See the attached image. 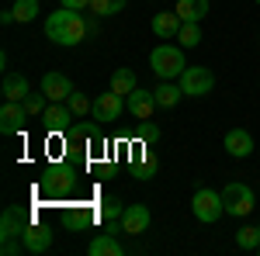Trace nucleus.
Segmentation results:
<instances>
[{
    "instance_id": "nucleus-1",
    "label": "nucleus",
    "mask_w": 260,
    "mask_h": 256,
    "mask_svg": "<svg viewBox=\"0 0 260 256\" xmlns=\"http://www.w3.org/2000/svg\"><path fill=\"white\" fill-rule=\"evenodd\" d=\"M90 28H87V21L80 18V11H70V7H62V11H52L49 21H45V39L56 42V45H77L83 42Z\"/></svg>"
},
{
    "instance_id": "nucleus-2",
    "label": "nucleus",
    "mask_w": 260,
    "mask_h": 256,
    "mask_svg": "<svg viewBox=\"0 0 260 256\" xmlns=\"http://www.w3.org/2000/svg\"><path fill=\"white\" fill-rule=\"evenodd\" d=\"M31 225V215L28 211H21V208H7L4 215H0V253L4 256H14L24 249V242H14V239L24 236V229Z\"/></svg>"
},
{
    "instance_id": "nucleus-3",
    "label": "nucleus",
    "mask_w": 260,
    "mask_h": 256,
    "mask_svg": "<svg viewBox=\"0 0 260 256\" xmlns=\"http://www.w3.org/2000/svg\"><path fill=\"white\" fill-rule=\"evenodd\" d=\"M149 66H153V73L160 80H180V73L187 69L184 49H180V45H156V49L149 52Z\"/></svg>"
},
{
    "instance_id": "nucleus-4",
    "label": "nucleus",
    "mask_w": 260,
    "mask_h": 256,
    "mask_svg": "<svg viewBox=\"0 0 260 256\" xmlns=\"http://www.w3.org/2000/svg\"><path fill=\"white\" fill-rule=\"evenodd\" d=\"M222 204H225V215L233 218H246L253 211V191H250V184H240V180H229L225 187H222Z\"/></svg>"
},
{
    "instance_id": "nucleus-5",
    "label": "nucleus",
    "mask_w": 260,
    "mask_h": 256,
    "mask_svg": "<svg viewBox=\"0 0 260 256\" xmlns=\"http://www.w3.org/2000/svg\"><path fill=\"white\" fill-rule=\"evenodd\" d=\"M191 211H194V218L198 222H219L222 215H225V204H222V191L215 194L212 187H198L194 191V197H191Z\"/></svg>"
},
{
    "instance_id": "nucleus-6",
    "label": "nucleus",
    "mask_w": 260,
    "mask_h": 256,
    "mask_svg": "<svg viewBox=\"0 0 260 256\" xmlns=\"http://www.w3.org/2000/svg\"><path fill=\"white\" fill-rule=\"evenodd\" d=\"M180 90H184V97H205L215 90V73L208 66H187L180 73Z\"/></svg>"
},
{
    "instance_id": "nucleus-7",
    "label": "nucleus",
    "mask_w": 260,
    "mask_h": 256,
    "mask_svg": "<svg viewBox=\"0 0 260 256\" xmlns=\"http://www.w3.org/2000/svg\"><path fill=\"white\" fill-rule=\"evenodd\" d=\"M24 121H28L24 104L21 100H4V107H0V132L4 135H18L24 128Z\"/></svg>"
},
{
    "instance_id": "nucleus-8",
    "label": "nucleus",
    "mask_w": 260,
    "mask_h": 256,
    "mask_svg": "<svg viewBox=\"0 0 260 256\" xmlns=\"http://www.w3.org/2000/svg\"><path fill=\"white\" fill-rule=\"evenodd\" d=\"M149 208L146 204H125V211H121V232H128V236H142L146 229H149Z\"/></svg>"
},
{
    "instance_id": "nucleus-9",
    "label": "nucleus",
    "mask_w": 260,
    "mask_h": 256,
    "mask_svg": "<svg viewBox=\"0 0 260 256\" xmlns=\"http://www.w3.org/2000/svg\"><path fill=\"white\" fill-rule=\"evenodd\" d=\"M121 107H125V97H121V94H115V90H108V94H101V97L94 100L90 115H94L98 121H104V125H111V121L121 115Z\"/></svg>"
},
{
    "instance_id": "nucleus-10",
    "label": "nucleus",
    "mask_w": 260,
    "mask_h": 256,
    "mask_svg": "<svg viewBox=\"0 0 260 256\" xmlns=\"http://www.w3.org/2000/svg\"><path fill=\"white\" fill-rule=\"evenodd\" d=\"M77 118L73 111H70V104H49L45 111H42V125H45V132H70V121Z\"/></svg>"
},
{
    "instance_id": "nucleus-11",
    "label": "nucleus",
    "mask_w": 260,
    "mask_h": 256,
    "mask_svg": "<svg viewBox=\"0 0 260 256\" xmlns=\"http://www.w3.org/2000/svg\"><path fill=\"white\" fill-rule=\"evenodd\" d=\"M125 107L136 115L139 121H149V115L156 111V94L153 90H142V87H136L128 97H125Z\"/></svg>"
},
{
    "instance_id": "nucleus-12",
    "label": "nucleus",
    "mask_w": 260,
    "mask_h": 256,
    "mask_svg": "<svg viewBox=\"0 0 260 256\" xmlns=\"http://www.w3.org/2000/svg\"><path fill=\"white\" fill-rule=\"evenodd\" d=\"M222 145H225V153H229V156L246 159L250 153H253V135H250L246 128H229L225 138H222Z\"/></svg>"
},
{
    "instance_id": "nucleus-13",
    "label": "nucleus",
    "mask_w": 260,
    "mask_h": 256,
    "mask_svg": "<svg viewBox=\"0 0 260 256\" xmlns=\"http://www.w3.org/2000/svg\"><path fill=\"white\" fill-rule=\"evenodd\" d=\"M21 242H24V253H45L49 246H52V232L45 229V225H28L24 229V236H21Z\"/></svg>"
},
{
    "instance_id": "nucleus-14",
    "label": "nucleus",
    "mask_w": 260,
    "mask_h": 256,
    "mask_svg": "<svg viewBox=\"0 0 260 256\" xmlns=\"http://www.w3.org/2000/svg\"><path fill=\"white\" fill-rule=\"evenodd\" d=\"M42 94L49 100H66L73 94V83H70V77H62V73H45L42 77Z\"/></svg>"
},
{
    "instance_id": "nucleus-15",
    "label": "nucleus",
    "mask_w": 260,
    "mask_h": 256,
    "mask_svg": "<svg viewBox=\"0 0 260 256\" xmlns=\"http://www.w3.org/2000/svg\"><path fill=\"white\" fill-rule=\"evenodd\" d=\"M180 14L177 11H163V14H156L153 18V31L160 35V39H177V31H180Z\"/></svg>"
},
{
    "instance_id": "nucleus-16",
    "label": "nucleus",
    "mask_w": 260,
    "mask_h": 256,
    "mask_svg": "<svg viewBox=\"0 0 260 256\" xmlns=\"http://www.w3.org/2000/svg\"><path fill=\"white\" fill-rule=\"evenodd\" d=\"M0 94H4V100H24L28 94H31V87H28V80H24V77L7 73V77H4V87H0Z\"/></svg>"
},
{
    "instance_id": "nucleus-17",
    "label": "nucleus",
    "mask_w": 260,
    "mask_h": 256,
    "mask_svg": "<svg viewBox=\"0 0 260 256\" xmlns=\"http://www.w3.org/2000/svg\"><path fill=\"white\" fill-rule=\"evenodd\" d=\"M87 253H90V256H121V253H125V246H121L111 232H104V236H98L90 246H87Z\"/></svg>"
},
{
    "instance_id": "nucleus-18",
    "label": "nucleus",
    "mask_w": 260,
    "mask_h": 256,
    "mask_svg": "<svg viewBox=\"0 0 260 256\" xmlns=\"http://www.w3.org/2000/svg\"><path fill=\"white\" fill-rule=\"evenodd\" d=\"M174 11L180 14V21H194V24H198V21L208 14V0H177Z\"/></svg>"
},
{
    "instance_id": "nucleus-19",
    "label": "nucleus",
    "mask_w": 260,
    "mask_h": 256,
    "mask_svg": "<svg viewBox=\"0 0 260 256\" xmlns=\"http://www.w3.org/2000/svg\"><path fill=\"white\" fill-rule=\"evenodd\" d=\"M156 94V104L160 107H177V100L184 97V90H180V83H174V80H163L160 87L153 90Z\"/></svg>"
},
{
    "instance_id": "nucleus-20",
    "label": "nucleus",
    "mask_w": 260,
    "mask_h": 256,
    "mask_svg": "<svg viewBox=\"0 0 260 256\" xmlns=\"http://www.w3.org/2000/svg\"><path fill=\"white\" fill-rule=\"evenodd\" d=\"M136 87H139V83H136V73H132V69H115V73H111V90H115V94L128 97Z\"/></svg>"
},
{
    "instance_id": "nucleus-21",
    "label": "nucleus",
    "mask_w": 260,
    "mask_h": 256,
    "mask_svg": "<svg viewBox=\"0 0 260 256\" xmlns=\"http://www.w3.org/2000/svg\"><path fill=\"white\" fill-rule=\"evenodd\" d=\"M177 45H180V49H194V45H201V28L194 24V21H184V24H180Z\"/></svg>"
},
{
    "instance_id": "nucleus-22",
    "label": "nucleus",
    "mask_w": 260,
    "mask_h": 256,
    "mask_svg": "<svg viewBox=\"0 0 260 256\" xmlns=\"http://www.w3.org/2000/svg\"><path fill=\"white\" fill-rule=\"evenodd\" d=\"M14 18L21 21V24H28V21H35L39 18V0H14Z\"/></svg>"
},
{
    "instance_id": "nucleus-23",
    "label": "nucleus",
    "mask_w": 260,
    "mask_h": 256,
    "mask_svg": "<svg viewBox=\"0 0 260 256\" xmlns=\"http://www.w3.org/2000/svg\"><path fill=\"white\" fill-rule=\"evenodd\" d=\"M125 4H128V0H90V11H94V14H101V18H108V14L125 11Z\"/></svg>"
},
{
    "instance_id": "nucleus-24",
    "label": "nucleus",
    "mask_w": 260,
    "mask_h": 256,
    "mask_svg": "<svg viewBox=\"0 0 260 256\" xmlns=\"http://www.w3.org/2000/svg\"><path fill=\"white\" fill-rule=\"evenodd\" d=\"M236 246H240V249H257L260 246V229H246V225H243L240 232H236Z\"/></svg>"
},
{
    "instance_id": "nucleus-25",
    "label": "nucleus",
    "mask_w": 260,
    "mask_h": 256,
    "mask_svg": "<svg viewBox=\"0 0 260 256\" xmlns=\"http://www.w3.org/2000/svg\"><path fill=\"white\" fill-rule=\"evenodd\" d=\"M66 104H70V111H73L77 118H80V115H87V111L94 107V100H87V97H83V94H80V90H73V94L66 97Z\"/></svg>"
},
{
    "instance_id": "nucleus-26",
    "label": "nucleus",
    "mask_w": 260,
    "mask_h": 256,
    "mask_svg": "<svg viewBox=\"0 0 260 256\" xmlns=\"http://www.w3.org/2000/svg\"><path fill=\"white\" fill-rule=\"evenodd\" d=\"M121 211H125V204H121L118 197H104V201H101V215L108 218V222H111V218H121Z\"/></svg>"
},
{
    "instance_id": "nucleus-27",
    "label": "nucleus",
    "mask_w": 260,
    "mask_h": 256,
    "mask_svg": "<svg viewBox=\"0 0 260 256\" xmlns=\"http://www.w3.org/2000/svg\"><path fill=\"white\" fill-rule=\"evenodd\" d=\"M45 94H28V97L21 100V104H24V111H28V115H42V111H45Z\"/></svg>"
},
{
    "instance_id": "nucleus-28",
    "label": "nucleus",
    "mask_w": 260,
    "mask_h": 256,
    "mask_svg": "<svg viewBox=\"0 0 260 256\" xmlns=\"http://www.w3.org/2000/svg\"><path fill=\"white\" fill-rule=\"evenodd\" d=\"M156 173V163L153 159H146V163H139V166H132V177H139V180H149Z\"/></svg>"
},
{
    "instance_id": "nucleus-29",
    "label": "nucleus",
    "mask_w": 260,
    "mask_h": 256,
    "mask_svg": "<svg viewBox=\"0 0 260 256\" xmlns=\"http://www.w3.org/2000/svg\"><path fill=\"white\" fill-rule=\"evenodd\" d=\"M62 7H70V11H83V7H90V0H59Z\"/></svg>"
},
{
    "instance_id": "nucleus-30",
    "label": "nucleus",
    "mask_w": 260,
    "mask_h": 256,
    "mask_svg": "<svg viewBox=\"0 0 260 256\" xmlns=\"http://www.w3.org/2000/svg\"><path fill=\"white\" fill-rule=\"evenodd\" d=\"M142 138H156V128L153 125H142Z\"/></svg>"
},
{
    "instance_id": "nucleus-31",
    "label": "nucleus",
    "mask_w": 260,
    "mask_h": 256,
    "mask_svg": "<svg viewBox=\"0 0 260 256\" xmlns=\"http://www.w3.org/2000/svg\"><path fill=\"white\" fill-rule=\"evenodd\" d=\"M257 229H260V225H257Z\"/></svg>"
},
{
    "instance_id": "nucleus-32",
    "label": "nucleus",
    "mask_w": 260,
    "mask_h": 256,
    "mask_svg": "<svg viewBox=\"0 0 260 256\" xmlns=\"http://www.w3.org/2000/svg\"><path fill=\"white\" fill-rule=\"evenodd\" d=\"M257 4H260V0H257Z\"/></svg>"
}]
</instances>
